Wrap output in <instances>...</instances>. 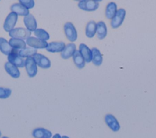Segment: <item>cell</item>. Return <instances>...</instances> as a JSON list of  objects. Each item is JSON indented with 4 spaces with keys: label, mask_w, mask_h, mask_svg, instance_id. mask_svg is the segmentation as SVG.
<instances>
[{
    "label": "cell",
    "mask_w": 156,
    "mask_h": 138,
    "mask_svg": "<svg viewBox=\"0 0 156 138\" xmlns=\"http://www.w3.org/2000/svg\"><path fill=\"white\" fill-rule=\"evenodd\" d=\"M37 52V49L31 47H27L19 50V55L22 58H29L34 56Z\"/></svg>",
    "instance_id": "obj_25"
},
{
    "label": "cell",
    "mask_w": 156,
    "mask_h": 138,
    "mask_svg": "<svg viewBox=\"0 0 156 138\" xmlns=\"http://www.w3.org/2000/svg\"><path fill=\"white\" fill-rule=\"evenodd\" d=\"M20 4L23 5L26 9H32L35 5V2L33 0H20Z\"/></svg>",
    "instance_id": "obj_28"
},
{
    "label": "cell",
    "mask_w": 156,
    "mask_h": 138,
    "mask_svg": "<svg viewBox=\"0 0 156 138\" xmlns=\"http://www.w3.org/2000/svg\"><path fill=\"white\" fill-rule=\"evenodd\" d=\"M24 66L26 72L30 77H33L36 75L37 73V67L32 57H29L25 60Z\"/></svg>",
    "instance_id": "obj_8"
},
{
    "label": "cell",
    "mask_w": 156,
    "mask_h": 138,
    "mask_svg": "<svg viewBox=\"0 0 156 138\" xmlns=\"http://www.w3.org/2000/svg\"><path fill=\"white\" fill-rule=\"evenodd\" d=\"M9 35L12 38H17L21 40L27 39L30 37L31 35V32L28 30L27 29L22 28V27H17L12 29L9 32Z\"/></svg>",
    "instance_id": "obj_2"
},
{
    "label": "cell",
    "mask_w": 156,
    "mask_h": 138,
    "mask_svg": "<svg viewBox=\"0 0 156 138\" xmlns=\"http://www.w3.org/2000/svg\"><path fill=\"white\" fill-rule=\"evenodd\" d=\"M1 136V131H0V136Z\"/></svg>",
    "instance_id": "obj_32"
},
{
    "label": "cell",
    "mask_w": 156,
    "mask_h": 138,
    "mask_svg": "<svg viewBox=\"0 0 156 138\" xmlns=\"http://www.w3.org/2000/svg\"><path fill=\"white\" fill-rule=\"evenodd\" d=\"M32 136L34 138H51L52 133L43 128H37L33 130Z\"/></svg>",
    "instance_id": "obj_14"
},
{
    "label": "cell",
    "mask_w": 156,
    "mask_h": 138,
    "mask_svg": "<svg viewBox=\"0 0 156 138\" xmlns=\"http://www.w3.org/2000/svg\"><path fill=\"white\" fill-rule=\"evenodd\" d=\"M24 24L27 29L30 32H34L37 29V21L35 17L32 14L29 13L24 18Z\"/></svg>",
    "instance_id": "obj_12"
},
{
    "label": "cell",
    "mask_w": 156,
    "mask_h": 138,
    "mask_svg": "<svg viewBox=\"0 0 156 138\" xmlns=\"http://www.w3.org/2000/svg\"><path fill=\"white\" fill-rule=\"evenodd\" d=\"M26 43L30 47L34 49L46 48L48 43L46 41L40 40L36 37L30 36L26 39Z\"/></svg>",
    "instance_id": "obj_7"
},
{
    "label": "cell",
    "mask_w": 156,
    "mask_h": 138,
    "mask_svg": "<svg viewBox=\"0 0 156 138\" xmlns=\"http://www.w3.org/2000/svg\"><path fill=\"white\" fill-rule=\"evenodd\" d=\"M64 32L67 39L71 42L75 41L77 38V33L73 23L67 22L64 24Z\"/></svg>",
    "instance_id": "obj_4"
},
{
    "label": "cell",
    "mask_w": 156,
    "mask_h": 138,
    "mask_svg": "<svg viewBox=\"0 0 156 138\" xmlns=\"http://www.w3.org/2000/svg\"><path fill=\"white\" fill-rule=\"evenodd\" d=\"M92 51V61L96 66H100L103 60V58L100 50L96 48L93 47L91 49Z\"/></svg>",
    "instance_id": "obj_21"
},
{
    "label": "cell",
    "mask_w": 156,
    "mask_h": 138,
    "mask_svg": "<svg viewBox=\"0 0 156 138\" xmlns=\"http://www.w3.org/2000/svg\"><path fill=\"white\" fill-rule=\"evenodd\" d=\"M33 59L36 64L43 69H48L51 67V61L46 57L40 53H36L33 56Z\"/></svg>",
    "instance_id": "obj_9"
},
{
    "label": "cell",
    "mask_w": 156,
    "mask_h": 138,
    "mask_svg": "<svg viewBox=\"0 0 156 138\" xmlns=\"http://www.w3.org/2000/svg\"><path fill=\"white\" fill-rule=\"evenodd\" d=\"M17 19H18V15L16 13L13 12L10 13L5 19L4 26H3L4 29L6 32H9L10 31H11L12 29H13L15 26L16 25Z\"/></svg>",
    "instance_id": "obj_6"
},
{
    "label": "cell",
    "mask_w": 156,
    "mask_h": 138,
    "mask_svg": "<svg viewBox=\"0 0 156 138\" xmlns=\"http://www.w3.org/2000/svg\"><path fill=\"white\" fill-rule=\"evenodd\" d=\"M73 59L74 64L79 69H82L83 67H84L85 61L79 50H76L74 52V54L73 55Z\"/></svg>",
    "instance_id": "obj_20"
},
{
    "label": "cell",
    "mask_w": 156,
    "mask_h": 138,
    "mask_svg": "<svg viewBox=\"0 0 156 138\" xmlns=\"http://www.w3.org/2000/svg\"><path fill=\"white\" fill-rule=\"evenodd\" d=\"M9 43L12 48L18 49V50L23 49L26 47V42L24 40H21V39L12 38L9 40Z\"/></svg>",
    "instance_id": "obj_23"
},
{
    "label": "cell",
    "mask_w": 156,
    "mask_h": 138,
    "mask_svg": "<svg viewBox=\"0 0 156 138\" xmlns=\"http://www.w3.org/2000/svg\"><path fill=\"white\" fill-rule=\"evenodd\" d=\"M12 50V47L10 46L9 42L4 38H0V50L5 54L9 55Z\"/></svg>",
    "instance_id": "obj_24"
},
{
    "label": "cell",
    "mask_w": 156,
    "mask_h": 138,
    "mask_svg": "<svg viewBox=\"0 0 156 138\" xmlns=\"http://www.w3.org/2000/svg\"><path fill=\"white\" fill-rule=\"evenodd\" d=\"M105 122L107 125V126L115 132H116L119 130L120 125L116 119V117L111 114H107L105 116Z\"/></svg>",
    "instance_id": "obj_10"
},
{
    "label": "cell",
    "mask_w": 156,
    "mask_h": 138,
    "mask_svg": "<svg viewBox=\"0 0 156 138\" xmlns=\"http://www.w3.org/2000/svg\"><path fill=\"white\" fill-rule=\"evenodd\" d=\"M4 68L6 72L13 78H17L20 76V72L18 67L12 63L6 62L4 64Z\"/></svg>",
    "instance_id": "obj_17"
},
{
    "label": "cell",
    "mask_w": 156,
    "mask_h": 138,
    "mask_svg": "<svg viewBox=\"0 0 156 138\" xmlns=\"http://www.w3.org/2000/svg\"><path fill=\"white\" fill-rule=\"evenodd\" d=\"M62 138H69V137H68V136H63L62 137Z\"/></svg>",
    "instance_id": "obj_30"
},
{
    "label": "cell",
    "mask_w": 156,
    "mask_h": 138,
    "mask_svg": "<svg viewBox=\"0 0 156 138\" xmlns=\"http://www.w3.org/2000/svg\"><path fill=\"white\" fill-rule=\"evenodd\" d=\"M19 50H20L18 49L12 48L11 53L8 55L7 59L9 63L15 65L17 67H23L25 64V60L19 55Z\"/></svg>",
    "instance_id": "obj_1"
},
{
    "label": "cell",
    "mask_w": 156,
    "mask_h": 138,
    "mask_svg": "<svg viewBox=\"0 0 156 138\" xmlns=\"http://www.w3.org/2000/svg\"><path fill=\"white\" fill-rule=\"evenodd\" d=\"M65 47L64 42H51L48 44L46 49L47 51L52 53L62 52Z\"/></svg>",
    "instance_id": "obj_13"
},
{
    "label": "cell",
    "mask_w": 156,
    "mask_h": 138,
    "mask_svg": "<svg viewBox=\"0 0 156 138\" xmlns=\"http://www.w3.org/2000/svg\"><path fill=\"white\" fill-rule=\"evenodd\" d=\"M126 16V10L121 8L117 10V12L115 16L112 18L111 20V26L113 29H116L119 27L123 22Z\"/></svg>",
    "instance_id": "obj_5"
},
{
    "label": "cell",
    "mask_w": 156,
    "mask_h": 138,
    "mask_svg": "<svg viewBox=\"0 0 156 138\" xmlns=\"http://www.w3.org/2000/svg\"><path fill=\"white\" fill-rule=\"evenodd\" d=\"M2 138H9V137H6V136H4V137H2Z\"/></svg>",
    "instance_id": "obj_31"
},
{
    "label": "cell",
    "mask_w": 156,
    "mask_h": 138,
    "mask_svg": "<svg viewBox=\"0 0 156 138\" xmlns=\"http://www.w3.org/2000/svg\"><path fill=\"white\" fill-rule=\"evenodd\" d=\"M99 1L96 0H81L78 3V7L85 11H94L98 9Z\"/></svg>",
    "instance_id": "obj_3"
},
{
    "label": "cell",
    "mask_w": 156,
    "mask_h": 138,
    "mask_svg": "<svg viewBox=\"0 0 156 138\" xmlns=\"http://www.w3.org/2000/svg\"><path fill=\"white\" fill-rule=\"evenodd\" d=\"M79 51L84 58L86 63H90L92 61V51L85 44L81 43L79 44Z\"/></svg>",
    "instance_id": "obj_11"
},
{
    "label": "cell",
    "mask_w": 156,
    "mask_h": 138,
    "mask_svg": "<svg viewBox=\"0 0 156 138\" xmlns=\"http://www.w3.org/2000/svg\"><path fill=\"white\" fill-rule=\"evenodd\" d=\"M10 10L12 12L16 13L17 15L26 16L29 14V10L20 3L12 4L10 7Z\"/></svg>",
    "instance_id": "obj_16"
},
{
    "label": "cell",
    "mask_w": 156,
    "mask_h": 138,
    "mask_svg": "<svg viewBox=\"0 0 156 138\" xmlns=\"http://www.w3.org/2000/svg\"><path fill=\"white\" fill-rule=\"evenodd\" d=\"M34 35L37 37V38L43 41H46L49 39V33L42 29H37L34 31Z\"/></svg>",
    "instance_id": "obj_26"
},
{
    "label": "cell",
    "mask_w": 156,
    "mask_h": 138,
    "mask_svg": "<svg viewBox=\"0 0 156 138\" xmlns=\"http://www.w3.org/2000/svg\"><path fill=\"white\" fill-rule=\"evenodd\" d=\"M116 12H117L116 4L113 2H109L107 5L106 9H105V14L106 18L108 19H112L115 16Z\"/></svg>",
    "instance_id": "obj_22"
},
{
    "label": "cell",
    "mask_w": 156,
    "mask_h": 138,
    "mask_svg": "<svg viewBox=\"0 0 156 138\" xmlns=\"http://www.w3.org/2000/svg\"><path fill=\"white\" fill-rule=\"evenodd\" d=\"M96 33V23L94 21H89L85 27V35L88 38H93Z\"/></svg>",
    "instance_id": "obj_19"
},
{
    "label": "cell",
    "mask_w": 156,
    "mask_h": 138,
    "mask_svg": "<svg viewBox=\"0 0 156 138\" xmlns=\"http://www.w3.org/2000/svg\"><path fill=\"white\" fill-rule=\"evenodd\" d=\"M52 138H62V137L59 134H55L54 135Z\"/></svg>",
    "instance_id": "obj_29"
},
{
    "label": "cell",
    "mask_w": 156,
    "mask_h": 138,
    "mask_svg": "<svg viewBox=\"0 0 156 138\" xmlns=\"http://www.w3.org/2000/svg\"><path fill=\"white\" fill-rule=\"evenodd\" d=\"M76 50V46L74 43H68L66 44L61 52V57L63 59H68L74 54V52Z\"/></svg>",
    "instance_id": "obj_15"
},
{
    "label": "cell",
    "mask_w": 156,
    "mask_h": 138,
    "mask_svg": "<svg viewBox=\"0 0 156 138\" xmlns=\"http://www.w3.org/2000/svg\"><path fill=\"white\" fill-rule=\"evenodd\" d=\"M12 91L8 88L0 87V98L5 99L10 97L11 95Z\"/></svg>",
    "instance_id": "obj_27"
},
{
    "label": "cell",
    "mask_w": 156,
    "mask_h": 138,
    "mask_svg": "<svg viewBox=\"0 0 156 138\" xmlns=\"http://www.w3.org/2000/svg\"><path fill=\"white\" fill-rule=\"evenodd\" d=\"M96 33L99 39H104L107 33V29L104 21H99L96 23Z\"/></svg>",
    "instance_id": "obj_18"
}]
</instances>
